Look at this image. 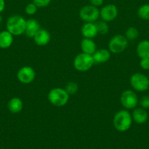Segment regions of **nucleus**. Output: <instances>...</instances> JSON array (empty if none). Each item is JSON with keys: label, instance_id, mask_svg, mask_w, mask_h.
I'll use <instances>...</instances> for the list:
<instances>
[{"label": "nucleus", "instance_id": "1", "mask_svg": "<svg viewBox=\"0 0 149 149\" xmlns=\"http://www.w3.org/2000/svg\"><path fill=\"white\" fill-rule=\"evenodd\" d=\"M131 114L127 110H120L114 115L112 119L113 127L118 132H124L129 130L132 124Z\"/></svg>", "mask_w": 149, "mask_h": 149}, {"label": "nucleus", "instance_id": "2", "mask_svg": "<svg viewBox=\"0 0 149 149\" xmlns=\"http://www.w3.org/2000/svg\"><path fill=\"white\" fill-rule=\"evenodd\" d=\"M26 23L24 17L19 15H14L7 19L6 28L13 36H20L25 33Z\"/></svg>", "mask_w": 149, "mask_h": 149}, {"label": "nucleus", "instance_id": "3", "mask_svg": "<svg viewBox=\"0 0 149 149\" xmlns=\"http://www.w3.org/2000/svg\"><path fill=\"white\" fill-rule=\"evenodd\" d=\"M48 100L51 104L56 107H62L68 103L70 95L65 89L55 87L51 89L48 94Z\"/></svg>", "mask_w": 149, "mask_h": 149}, {"label": "nucleus", "instance_id": "4", "mask_svg": "<svg viewBox=\"0 0 149 149\" xmlns=\"http://www.w3.org/2000/svg\"><path fill=\"white\" fill-rule=\"evenodd\" d=\"M93 64L94 61L92 55L84 52H81L76 55L73 61L74 68L80 72H85L90 70Z\"/></svg>", "mask_w": 149, "mask_h": 149}, {"label": "nucleus", "instance_id": "5", "mask_svg": "<svg viewBox=\"0 0 149 149\" xmlns=\"http://www.w3.org/2000/svg\"><path fill=\"white\" fill-rule=\"evenodd\" d=\"M128 47V39L121 34L115 35L108 43V49L111 53L119 54L124 52Z\"/></svg>", "mask_w": 149, "mask_h": 149}, {"label": "nucleus", "instance_id": "6", "mask_svg": "<svg viewBox=\"0 0 149 149\" xmlns=\"http://www.w3.org/2000/svg\"><path fill=\"white\" fill-rule=\"evenodd\" d=\"M79 16L83 21L94 23L99 17V10L91 4L86 5L80 9Z\"/></svg>", "mask_w": 149, "mask_h": 149}, {"label": "nucleus", "instance_id": "7", "mask_svg": "<svg viewBox=\"0 0 149 149\" xmlns=\"http://www.w3.org/2000/svg\"><path fill=\"white\" fill-rule=\"evenodd\" d=\"M130 84L136 91L144 92L149 87V79L145 74L136 73L131 75L130 78Z\"/></svg>", "mask_w": 149, "mask_h": 149}, {"label": "nucleus", "instance_id": "8", "mask_svg": "<svg viewBox=\"0 0 149 149\" xmlns=\"http://www.w3.org/2000/svg\"><path fill=\"white\" fill-rule=\"evenodd\" d=\"M120 101L123 107L126 109H135L138 104V97L137 94L131 90L123 92L121 95Z\"/></svg>", "mask_w": 149, "mask_h": 149}, {"label": "nucleus", "instance_id": "9", "mask_svg": "<svg viewBox=\"0 0 149 149\" xmlns=\"http://www.w3.org/2000/svg\"><path fill=\"white\" fill-rule=\"evenodd\" d=\"M36 77V73L32 67L23 66L18 71L17 79L22 84H30L34 80Z\"/></svg>", "mask_w": 149, "mask_h": 149}, {"label": "nucleus", "instance_id": "10", "mask_svg": "<svg viewBox=\"0 0 149 149\" xmlns=\"http://www.w3.org/2000/svg\"><path fill=\"white\" fill-rule=\"evenodd\" d=\"M118 14L116 6L112 4H108L103 6L99 10V17L105 22H110L115 20Z\"/></svg>", "mask_w": 149, "mask_h": 149}, {"label": "nucleus", "instance_id": "11", "mask_svg": "<svg viewBox=\"0 0 149 149\" xmlns=\"http://www.w3.org/2000/svg\"><path fill=\"white\" fill-rule=\"evenodd\" d=\"M33 39L37 45L43 47L50 43L51 40V35L48 31L40 29L34 35Z\"/></svg>", "mask_w": 149, "mask_h": 149}, {"label": "nucleus", "instance_id": "12", "mask_svg": "<svg viewBox=\"0 0 149 149\" xmlns=\"http://www.w3.org/2000/svg\"><path fill=\"white\" fill-rule=\"evenodd\" d=\"M40 29V24L36 19H29L26 20V28H25V34L29 38H33L34 35Z\"/></svg>", "mask_w": 149, "mask_h": 149}, {"label": "nucleus", "instance_id": "13", "mask_svg": "<svg viewBox=\"0 0 149 149\" xmlns=\"http://www.w3.org/2000/svg\"><path fill=\"white\" fill-rule=\"evenodd\" d=\"M81 33L84 38L93 39L98 34L97 29L95 23L86 22L81 28Z\"/></svg>", "mask_w": 149, "mask_h": 149}, {"label": "nucleus", "instance_id": "14", "mask_svg": "<svg viewBox=\"0 0 149 149\" xmlns=\"http://www.w3.org/2000/svg\"><path fill=\"white\" fill-rule=\"evenodd\" d=\"M111 52L108 49H99L92 55L94 63H104L110 59Z\"/></svg>", "mask_w": 149, "mask_h": 149}, {"label": "nucleus", "instance_id": "15", "mask_svg": "<svg viewBox=\"0 0 149 149\" xmlns=\"http://www.w3.org/2000/svg\"><path fill=\"white\" fill-rule=\"evenodd\" d=\"M80 48H81L82 52L91 55L97 49L96 43L93 42V39H88V38H84L83 39H82L81 42H80Z\"/></svg>", "mask_w": 149, "mask_h": 149}, {"label": "nucleus", "instance_id": "16", "mask_svg": "<svg viewBox=\"0 0 149 149\" xmlns=\"http://www.w3.org/2000/svg\"><path fill=\"white\" fill-rule=\"evenodd\" d=\"M133 121L137 124H144L147 122L148 114L147 111L143 108H137L134 109L132 113H131Z\"/></svg>", "mask_w": 149, "mask_h": 149}, {"label": "nucleus", "instance_id": "17", "mask_svg": "<svg viewBox=\"0 0 149 149\" xmlns=\"http://www.w3.org/2000/svg\"><path fill=\"white\" fill-rule=\"evenodd\" d=\"M13 35L7 30L0 32V48L7 49L10 47L13 43Z\"/></svg>", "mask_w": 149, "mask_h": 149}, {"label": "nucleus", "instance_id": "18", "mask_svg": "<svg viewBox=\"0 0 149 149\" xmlns=\"http://www.w3.org/2000/svg\"><path fill=\"white\" fill-rule=\"evenodd\" d=\"M23 107V103L20 97H12L7 103V109L13 113H20Z\"/></svg>", "mask_w": 149, "mask_h": 149}, {"label": "nucleus", "instance_id": "19", "mask_svg": "<svg viewBox=\"0 0 149 149\" xmlns=\"http://www.w3.org/2000/svg\"><path fill=\"white\" fill-rule=\"evenodd\" d=\"M137 54L139 58H149V41L143 40L138 43L137 46Z\"/></svg>", "mask_w": 149, "mask_h": 149}, {"label": "nucleus", "instance_id": "20", "mask_svg": "<svg viewBox=\"0 0 149 149\" xmlns=\"http://www.w3.org/2000/svg\"><path fill=\"white\" fill-rule=\"evenodd\" d=\"M96 29H97L98 34L105 35L109 31V26H108V22H105L104 20H96L95 22Z\"/></svg>", "mask_w": 149, "mask_h": 149}, {"label": "nucleus", "instance_id": "21", "mask_svg": "<svg viewBox=\"0 0 149 149\" xmlns=\"http://www.w3.org/2000/svg\"><path fill=\"white\" fill-rule=\"evenodd\" d=\"M137 15L143 20H149V4L140 6L137 10Z\"/></svg>", "mask_w": 149, "mask_h": 149}, {"label": "nucleus", "instance_id": "22", "mask_svg": "<svg viewBox=\"0 0 149 149\" xmlns=\"http://www.w3.org/2000/svg\"><path fill=\"white\" fill-rule=\"evenodd\" d=\"M139 36V31L136 28L129 27L128 28L125 33V36L128 40H135Z\"/></svg>", "mask_w": 149, "mask_h": 149}, {"label": "nucleus", "instance_id": "23", "mask_svg": "<svg viewBox=\"0 0 149 149\" xmlns=\"http://www.w3.org/2000/svg\"><path fill=\"white\" fill-rule=\"evenodd\" d=\"M64 89L70 95H74L78 91V84L76 82H74V81H70V82L66 84V87Z\"/></svg>", "mask_w": 149, "mask_h": 149}, {"label": "nucleus", "instance_id": "24", "mask_svg": "<svg viewBox=\"0 0 149 149\" xmlns=\"http://www.w3.org/2000/svg\"><path fill=\"white\" fill-rule=\"evenodd\" d=\"M38 7L33 2L29 3L25 7V13L29 15H33L37 11Z\"/></svg>", "mask_w": 149, "mask_h": 149}, {"label": "nucleus", "instance_id": "25", "mask_svg": "<svg viewBox=\"0 0 149 149\" xmlns=\"http://www.w3.org/2000/svg\"><path fill=\"white\" fill-rule=\"evenodd\" d=\"M32 2L38 7V8H42V7H48L51 2V0H33Z\"/></svg>", "mask_w": 149, "mask_h": 149}, {"label": "nucleus", "instance_id": "26", "mask_svg": "<svg viewBox=\"0 0 149 149\" xmlns=\"http://www.w3.org/2000/svg\"><path fill=\"white\" fill-rule=\"evenodd\" d=\"M140 105L143 109H148L149 108V95H145L140 99Z\"/></svg>", "mask_w": 149, "mask_h": 149}, {"label": "nucleus", "instance_id": "27", "mask_svg": "<svg viewBox=\"0 0 149 149\" xmlns=\"http://www.w3.org/2000/svg\"><path fill=\"white\" fill-rule=\"evenodd\" d=\"M140 65L143 70H149V58H141Z\"/></svg>", "mask_w": 149, "mask_h": 149}, {"label": "nucleus", "instance_id": "28", "mask_svg": "<svg viewBox=\"0 0 149 149\" xmlns=\"http://www.w3.org/2000/svg\"><path fill=\"white\" fill-rule=\"evenodd\" d=\"M89 1H90V4L96 7H100L104 3V0H89Z\"/></svg>", "mask_w": 149, "mask_h": 149}, {"label": "nucleus", "instance_id": "29", "mask_svg": "<svg viewBox=\"0 0 149 149\" xmlns=\"http://www.w3.org/2000/svg\"><path fill=\"white\" fill-rule=\"evenodd\" d=\"M4 8H5V1L0 0V14L4 11Z\"/></svg>", "mask_w": 149, "mask_h": 149}, {"label": "nucleus", "instance_id": "30", "mask_svg": "<svg viewBox=\"0 0 149 149\" xmlns=\"http://www.w3.org/2000/svg\"><path fill=\"white\" fill-rule=\"evenodd\" d=\"M1 20H2V17H1V16L0 15V24H1Z\"/></svg>", "mask_w": 149, "mask_h": 149}]
</instances>
